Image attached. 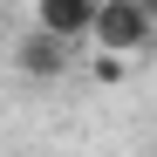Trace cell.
Wrapping results in <instances>:
<instances>
[{
  "label": "cell",
  "instance_id": "3957f363",
  "mask_svg": "<svg viewBox=\"0 0 157 157\" xmlns=\"http://www.w3.org/2000/svg\"><path fill=\"white\" fill-rule=\"evenodd\" d=\"M96 14L102 0H34V21L55 28L62 41H96Z\"/></svg>",
  "mask_w": 157,
  "mask_h": 157
},
{
  "label": "cell",
  "instance_id": "277c9868",
  "mask_svg": "<svg viewBox=\"0 0 157 157\" xmlns=\"http://www.w3.org/2000/svg\"><path fill=\"white\" fill-rule=\"evenodd\" d=\"M144 7H150V14H157V0H144Z\"/></svg>",
  "mask_w": 157,
  "mask_h": 157
},
{
  "label": "cell",
  "instance_id": "6da1fadb",
  "mask_svg": "<svg viewBox=\"0 0 157 157\" xmlns=\"http://www.w3.org/2000/svg\"><path fill=\"white\" fill-rule=\"evenodd\" d=\"M96 48L150 55V48H157V14L144 7V0H102V14H96Z\"/></svg>",
  "mask_w": 157,
  "mask_h": 157
},
{
  "label": "cell",
  "instance_id": "7a4b0ae2",
  "mask_svg": "<svg viewBox=\"0 0 157 157\" xmlns=\"http://www.w3.org/2000/svg\"><path fill=\"white\" fill-rule=\"evenodd\" d=\"M75 48H82V41H62L55 28H41V21H34V28L14 41V68L28 75V82H62V75L75 68Z\"/></svg>",
  "mask_w": 157,
  "mask_h": 157
}]
</instances>
